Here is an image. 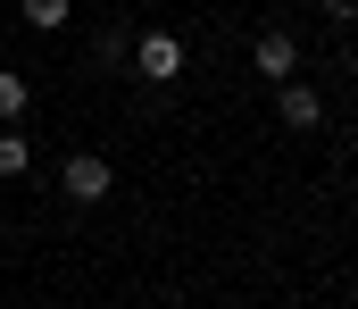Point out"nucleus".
I'll list each match as a JSON object with an SVG mask.
<instances>
[{
  "mask_svg": "<svg viewBox=\"0 0 358 309\" xmlns=\"http://www.w3.org/2000/svg\"><path fill=\"white\" fill-rule=\"evenodd\" d=\"M59 193H67V201H108V193H117V167H108V159H100V151H76V159H67V167H59Z\"/></svg>",
  "mask_w": 358,
  "mask_h": 309,
  "instance_id": "obj_1",
  "label": "nucleus"
},
{
  "mask_svg": "<svg viewBox=\"0 0 358 309\" xmlns=\"http://www.w3.org/2000/svg\"><path fill=\"white\" fill-rule=\"evenodd\" d=\"M134 67H142V76L167 92V84L183 76V42H176V34H142V42H134Z\"/></svg>",
  "mask_w": 358,
  "mask_h": 309,
  "instance_id": "obj_2",
  "label": "nucleus"
},
{
  "mask_svg": "<svg viewBox=\"0 0 358 309\" xmlns=\"http://www.w3.org/2000/svg\"><path fill=\"white\" fill-rule=\"evenodd\" d=\"M275 117H283L292 134H317V125H325V101H317L300 76H283V84H275Z\"/></svg>",
  "mask_w": 358,
  "mask_h": 309,
  "instance_id": "obj_3",
  "label": "nucleus"
},
{
  "mask_svg": "<svg viewBox=\"0 0 358 309\" xmlns=\"http://www.w3.org/2000/svg\"><path fill=\"white\" fill-rule=\"evenodd\" d=\"M250 59H259V76H267V84H283V76H300V42H292L283 25H267V34L250 42Z\"/></svg>",
  "mask_w": 358,
  "mask_h": 309,
  "instance_id": "obj_4",
  "label": "nucleus"
},
{
  "mask_svg": "<svg viewBox=\"0 0 358 309\" xmlns=\"http://www.w3.org/2000/svg\"><path fill=\"white\" fill-rule=\"evenodd\" d=\"M67 17H76V0H25V25H34V34H59Z\"/></svg>",
  "mask_w": 358,
  "mask_h": 309,
  "instance_id": "obj_5",
  "label": "nucleus"
},
{
  "mask_svg": "<svg viewBox=\"0 0 358 309\" xmlns=\"http://www.w3.org/2000/svg\"><path fill=\"white\" fill-rule=\"evenodd\" d=\"M0 125H25V76L0 67Z\"/></svg>",
  "mask_w": 358,
  "mask_h": 309,
  "instance_id": "obj_6",
  "label": "nucleus"
},
{
  "mask_svg": "<svg viewBox=\"0 0 358 309\" xmlns=\"http://www.w3.org/2000/svg\"><path fill=\"white\" fill-rule=\"evenodd\" d=\"M92 50H100V67H134V34H117V25H108Z\"/></svg>",
  "mask_w": 358,
  "mask_h": 309,
  "instance_id": "obj_7",
  "label": "nucleus"
},
{
  "mask_svg": "<svg viewBox=\"0 0 358 309\" xmlns=\"http://www.w3.org/2000/svg\"><path fill=\"white\" fill-rule=\"evenodd\" d=\"M25 167H34V151H25V134L8 125V134H0V176H25Z\"/></svg>",
  "mask_w": 358,
  "mask_h": 309,
  "instance_id": "obj_8",
  "label": "nucleus"
},
{
  "mask_svg": "<svg viewBox=\"0 0 358 309\" xmlns=\"http://www.w3.org/2000/svg\"><path fill=\"white\" fill-rule=\"evenodd\" d=\"M325 17H334V25H350V17H358V0H325Z\"/></svg>",
  "mask_w": 358,
  "mask_h": 309,
  "instance_id": "obj_9",
  "label": "nucleus"
}]
</instances>
